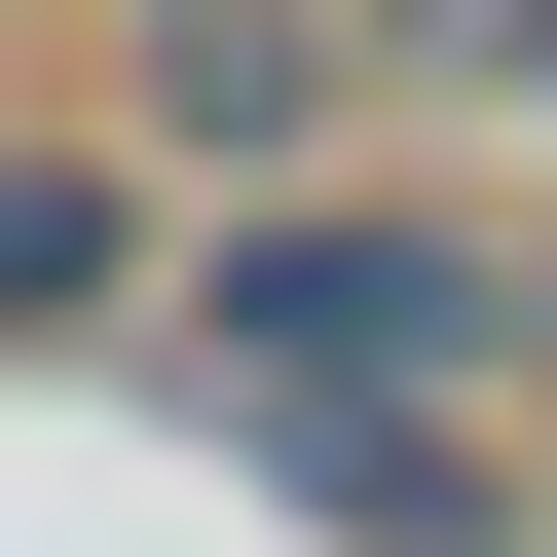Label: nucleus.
Segmentation results:
<instances>
[{
    "instance_id": "39448f33",
    "label": "nucleus",
    "mask_w": 557,
    "mask_h": 557,
    "mask_svg": "<svg viewBox=\"0 0 557 557\" xmlns=\"http://www.w3.org/2000/svg\"><path fill=\"white\" fill-rule=\"evenodd\" d=\"M409 38H446V75H483V112H557V0H409Z\"/></svg>"
},
{
    "instance_id": "20e7f679",
    "label": "nucleus",
    "mask_w": 557,
    "mask_h": 557,
    "mask_svg": "<svg viewBox=\"0 0 557 557\" xmlns=\"http://www.w3.org/2000/svg\"><path fill=\"white\" fill-rule=\"evenodd\" d=\"M298 112H335L298 0H149V149H298Z\"/></svg>"
},
{
    "instance_id": "f257e3e1",
    "label": "nucleus",
    "mask_w": 557,
    "mask_h": 557,
    "mask_svg": "<svg viewBox=\"0 0 557 557\" xmlns=\"http://www.w3.org/2000/svg\"><path fill=\"white\" fill-rule=\"evenodd\" d=\"M260 372H372V409H520V260L409 223V186H298V223H223V409Z\"/></svg>"
},
{
    "instance_id": "423d86ee",
    "label": "nucleus",
    "mask_w": 557,
    "mask_h": 557,
    "mask_svg": "<svg viewBox=\"0 0 557 557\" xmlns=\"http://www.w3.org/2000/svg\"><path fill=\"white\" fill-rule=\"evenodd\" d=\"M520 409H557V260H520Z\"/></svg>"
},
{
    "instance_id": "7ed1b4c3",
    "label": "nucleus",
    "mask_w": 557,
    "mask_h": 557,
    "mask_svg": "<svg viewBox=\"0 0 557 557\" xmlns=\"http://www.w3.org/2000/svg\"><path fill=\"white\" fill-rule=\"evenodd\" d=\"M149 298V149H0V335H112Z\"/></svg>"
},
{
    "instance_id": "f03ea898",
    "label": "nucleus",
    "mask_w": 557,
    "mask_h": 557,
    "mask_svg": "<svg viewBox=\"0 0 557 557\" xmlns=\"http://www.w3.org/2000/svg\"><path fill=\"white\" fill-rule=\"evenodd\" d=\"M260 483L335 557H520V409H372V372H260Z\"/></svg>"
}]
</instances>
